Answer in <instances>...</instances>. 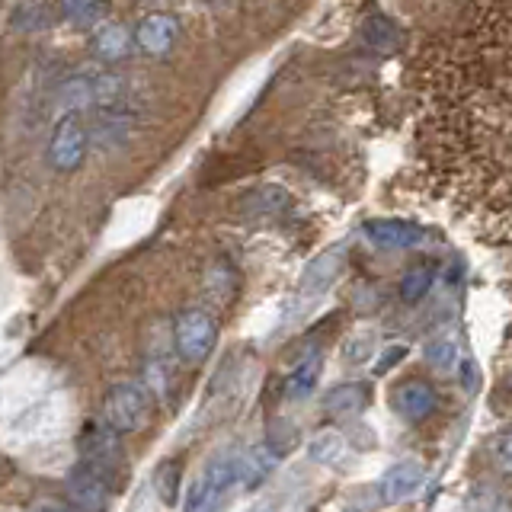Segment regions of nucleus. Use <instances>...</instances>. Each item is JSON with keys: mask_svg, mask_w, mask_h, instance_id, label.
Returning <instances> with one entry per match:
<instances>
[{"mask_svg": "<svg viewBox=\"0 0 512 512\" xmlns=\"http://www.w3.org/2000/svg\"><path fill=\"white\" fill-rule=\"evenodd\" d=\"M240 480V455L237 452H218L205 464L202 474L192 480L186 493V512H218L224 496Z\"/></svg>", "mask_w": 512, "mask_h": 512, "instance_id": "1", "label": "nucleus"}, {"mask_svg": "<svg viewBox=\"0 0 512 512\" xmlns=\"http://www.w3.org/2000/svg\"><path fill=\"white\" fill-rule=\"evenodd\" d=\"M151 420V404L148 394H144L141 384L135 381H119L112 384L103 397V423L119 432V436H132V432H141Z\"/></svg>", "mask_w": 512, "mask_h": 512, "instance_id": "2", "label": "nucleus"}, {"mask_svg": "<svg viewBox=\"0 0 512 512\" xmlns=\"http://www.w3.org/2000/svg\"><path fill=\"white\" fill-rule=\"evenodd\" d=\"M77 445H80V458H84V468L93 471L100 480H106L109 487L122 477L119 432H112L106 423H87Z\"/></svg>", "mask_w": 512, "mask_h": 512, "instance_id": "3", "label": "nucleus"}, {"mask_svg": "<svg viewBox=\"0 0 512 512\" xmlns=\"http://www.w3.org/2000/svg\"><path fill=\"white\" fill-rule=\"evenodd\" d=\"M90 148V132L80 112H68L55 122L52 141H48V164L58 173H77L87 160Z\"/></svg>", "mask_w": 512, "mask_h": 512, "instance_id": "4", "label": "nucleus"}, {"mask_svg": "<svg viewBox=\"0 0 512 512\" xmlns=\"http://www.w3.org/2000/svg\"><path fill=\"white\" fill-rule=\"evenodd\" d=\"M218 340V327L212 314H205L199 308H189L176 317L173 324V343H176V352H180V359H186L189 365H199L205 362V356L212 352Z\"/></svg>", "mask_w": 512, "mask_h": 512, "instance_id": "5", "label": "nucleus"}, {"mask_svg": "<svg viewBox=\"0 0 512 512\" xmlns=\"http://www.w3.org/2000/svg\"><path fill=\"white\" fill-rule=\"evenodd\" d=\"M423 484H426V468L420 461H397L378 477L375 487H378V500L384 506H400L413 500V496L423 490Z\"/></svg>", "mask_w": 512, "mask_h": 512, "instance_id": "6", "label": "nucleus"}, {"mask_svg": "<svg viewBox=\"0 0 512 512\" xmlns=\"http://www.w3.org/2000/svg\"><path fill=\"white\" fill-rule=\"evenodd\" d=\"M180 36V20L173 13L154 10L148 16H141L135 26V45L141 48L148 58H167Z\"/></svg>", "mask_w": 512, "mask_h": 512, "instance_id": "7", "label": "nucleus"}, {"mask_svg": "<svg viewBox=\"0 0 512 512\" xmlns=\"http://www.w3.org/2000/svg\"><path fill=\"white\" fill-rule=\"evenodd\" d=\"M362 231L381 250H410L426 237L420 224L407 218H368L362 224Z\"/></svg>", "mask_w": 512, "mask_h": 512, "instance_id": "8", "label": "nucleus"}, {"mask_svg": "<svg viewBox=\"0 0 512 512\" xmlns=\"http://www.w3.org/2000/svg\"><path fill=\"white\" fill-rule=\"evenodd\" d=\"M343 269V250H327L324 256L304 269V276L298 279V292H295V304H317L330 292L333 279L340 276Z\"/></svg>", "mask_w": 512, "mask_h": 512, "instance_id": "9", "label": "nucleus"}, {"mask_svg": "<svg viewBox=\"0 0 512 512\" xmlns=\"http://www.w3.org/2000/svg\"><path fill=\"white\" fill-rule=\"evenodd\" d=\"M391 404H394L397 416H404L407 423H423L436 413V391H432V384H426L420 378H404L394 384Z\"/></svg>", "mask_w": 512, "mask_h": 512, "instance_id": "10", "label": "nucleus"}, {"mask_svg": "<svg viewBox=\"0 0 512 512\" xmlns=\"http://www.w3.org/2000/svg\"><path fill=\"white\" fill-rule=\"evenodd\" d=\"M64 490H68V500H71L74 512H106L109 509V484L96 477L93 471H87L84 464L68 474Z\"/></svg>", "mask_w": 512, "mask_h": 512, "instance_id": "11", "label": "nucleus"}, {"mask_svg": "<svg viewBox=\"0 0 512 512\" xmlns=\"http://www.w3.org/2000/svg\"><path fill=\"white\" fill-rule=\"evenodd\" d=\"M135 48V32L119 20H106L100 29H93L90 36V52L103 64H119L132 55Z\"/></svg>", "mask_w": 512, "mask_h": 512, "instance_id": "12", "label": "nucleus"}, {"mask_svg": "<svg viewBox=\"0 0 512 512\" xmlns=\"http://www.w3.org/2000/svg\"><path fill=\"white\" fill-rule=\"evenodd\" d=\"M362 42L378 55H394L404 48V29H400L391 16L372 13V16H365V23H362Z\"/></svg>", "mask_w": 512, "mask_h": 512, "instance_id": "13", "label": "nucleus"}, {"mask_svg": "<svg viewBox=\"0 0 512 512\" xmlns=\"http://www.w3.org/2000/svg\"><path fill=\"white\" fill-rule=\"evenodd\" d=\"M320 404H324L330 416H356L368 404V384H359V381L333 384Z\"/></svg>", "mask_w": 512, "mask_h": 512, "instance_id": "14", "label": "nucleus"}, {"mask_svg": "<svg viewBox=\"0 0 512 512\" xmlns=\"http://www.w3.org/2000/svg\"><path fill=\"white\" fill-rule=\"evenodd\" d=\"M276 464H279V455L272 452V448L263 442V445H256L250 448L247 455H240V484H244L247 490L253 487H260L263 480L276 471Z\"/></svg>", "mask_w": 512, "mask_h": 512, "instance_id": "15", "label": "nucleus"}, {"mask_svg": "<svg viewBox=\"0 0 512 512\" xmlns=\"http://www.w3.org/2000/svg\"><path fill=\"white\" fill-rule=\"evenodd\" d=\"M61 20L58 7L52 4H20L10 13V26L16 32H45Z\"/></svg>", "mask_w": 512, "mask_h": 512, "instance_id": "16", "label": "nucleus"}, {"mask_svg": "<svg viewBox=\"0 0 512 512\" xmlns=\"http://www.w3.org/2000/svg\"><path fill=\"white\" fill-rule=\"evenodd\" d=\"M180 490H183V464L176 458H167L157 464L154 471V493L157 500L164 503L167 509L180 506Z\"/></svg>", "mask_w": 512, "mask_h": 512, "instance_id": "17", "label": "nucleus"}, {"mask_svg": "<svg viewBox=\"0 0 512 512\" xmlns=\"http://www.w3.org/2000/svg\"><path fill=\"white\" fill-rule=\"evenodd\" d=\"M320 372H324V356L320 352H311V356H304L295 368H292V375H288L285 381V391L288 397H308L314 391V384L320 381Z\"/></svg>", "mask_w": 512, "mask_h": 512, "instance_id": "18", "label": "nucleus"}, {"mask_svg": "<svg viewBox=\"0 0 512 512\" xmlns=\"http://www.w3.org/2000/svg\"><path fill=\"white\" fill-rule=\"evenodd\" d=\"M61 20L74 26V29H100L109 16L106 4H90V0H68V4L58 7Z\"/></svg>", "mask_w": 512, "mask_h": 512, "instance_id": "19", "label": "nucleus"}, {"mask_svg": "<svg viewBox=\"0 0 512 512\" xmlns=\"http://www.w3.org/2000/svg\"><path fill=\"white\" fill-rule=\"evenodd\" d=\"M432 285H436V266L432 263L413 266L404 272V279H400V301H407V304L423 301Z\"/></svg>", "mask_w": 512, "mask_h": 512, "instance_id": "20", "label": "nucleus"}, {"mask_svg": "<svg viewBox=\"0 0 512 512\" xmlns=\"http://www.w3.org/2000/svg\"><path fill=\"white\" fill-rule=\"evenodd\" d=\"M308 455H311V461H317V464H327V468H336V464H340L343 455H346V436H343V432H330V429L317 432V436L311 439V445H308Z\"/></svg>", "mask_w": 512, "mask_h": 512, "instance_id": "21", "label": "nucleus"}, {"mask_svg": "<svg viewBox=\"0 0 512 512\" xmlns=\"http://www.w3.org/2000/svg\"><path fill=\"white\" fill-rule=\"evenodd\" d=\"M426 362L436 368V372H442V375H452L455 368L461 365V346H458V340L455 336H436L429 346H426Z\"/></svg>", "mask_w": 512, "mask_h": 512, "instance_id": "22", "label": "nucleus"}, {"mask_svg": "<svg viewBox=\"0 0 512 512\" xmlns=\"http://www.w3.org/2000/svg\"><path fill=\"white\" fill-rule=\"evenodd\" d=\"M343 362L346 365H365V362H372L375 359V352H378V336L375 330H359V333H352L349 340L343 343Z\"/></svg>", "mask_w": 512, "mask_h": 512, "instance_id": "23", "label": "nucleus"}, {"mask_svg": "<svg viewBox=\"0 0 512 512\" xmlns=\"http://www.w3.org/2000/svg\"><path fill=\"white\" fill-rule=\"evenodd\" d=\"M464 509H468V512H509L506 500L493 487H474L471 496H468V503H464Z\"/></svg>", "mask_w": 512, "mask_h": 512, "instance_id": "24", "label": "nucleus"}, {"mask_svg": "<svg viewBox=\"0 0 512 512\" xmlns=\"http://www.w3.org/2000/svg\"><path fill=\"white\" fill-rule=\"evenodd\" d=\"M285 205H288V192H282L276 186H266V189H260L250 199V212H256V215H276V212H282Z\"/></svg>", "mask_w": 512, "mask_h": 512, "instance_id": "25", "label": "nucleus"}, {"mask_svg": "<svg viewBox=\"0 0 512 512\" xmlns=\"http://www.w3.org/2000/svg\"><path fill=\"white\" fill-rule=\"evenodd\" d=\"M295 442H298V429L288 423V420H276L269 426V436H266V445L276 452L279 458L285 455V452H292L295 448Z\"/></svg>", "mask_w": 512, "mask_h": 512, "instance_id": "26", "label": "nucleus"}, {"mask_svg": "<svg viewBox=\"0 0 512 512\" xmlns=\"http://www.w3.org/2000/svg\"><path fill=\"white\" fill-rule=\"evenodd\" d=\"M493 452H496V461H500L506 471H512V426H506L500 436H496Z\"/></svg>", "mask_w": 512, "mask_h": 512, "instance_id": "27", "label": "nucleus"}, {"mask_svg": "<svg viewBox=\"0 0 512 512\" xmlns=\"http://www.w3.org/2000/svg\"><path fill=\"white\" fill-rule=\"evenodd\" d=\"M400 356H407V346H394V349L384 352V362L378 365V375H381V372H388V365H394Z\"/></svg>", "mask_w": 512, "mask_h": 512, "instance_id": "28", "label": "nucleus"}, {"mask_svg": "<svg viewBox=\"0 0 512 512\" xmlns=\"http://www.w3.org/2000/svg\"><path fill=\"white\" fill-rule=\"evenodd\" d=\"M42 512H68V509H61V506H45Z\"/></svg>", "mask_w": 512, "mask_h": 512, "instance_id": "29", "label": "nucleus"}, {"mask_svg": "<svg viewBox=\"0 0 512 512\" xmlns=\"http://www.w3.org/2000/svg\"><path fill=\"white\" fill-rule=\"evenodd\" d=\"M349 512H359V509H349Z\"/></svg>", "mask_w": 512, "mask_h": 512, "instance_id": "30", "label": "nucleus"}]
</instances>
